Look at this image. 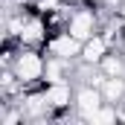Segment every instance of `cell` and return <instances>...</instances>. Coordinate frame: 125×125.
Listing matches in <instances>:
<instances>
[{
    "label": "cell",
    "mask_w": 125,
    "mask_h": 125,
    "mask_svg": "<svg viewBox=\"0 0 125 125\" xmlns=\"http://www.w3.org/2000/svg\"><path fill=\"white\" fill-rule=\"evenodd\" d=\"M15 76L23 82V93L29 90H41L47 82H44V70H47V52L41 47H21L15 61H12Z\"/></svg>",
    "instance_id": "cell-1"
},
{
    "label": "cell",
    "mask_w": 125,
    "mask_h": 125,
    "mask_svg": "<svg viewBox=\"0 0 125 125\" xmlns=\"http://www.w3.org/2000/svg\"><path fill=\"white\" fill-rule=\"evenodd\" d=\"M82 44L84 41H79L76 35H70V32H52L50 38H47V44H44V52L47 55H58V58H67V61H76L79 55H82Z\"/></svg>",
    "instance_id": "cell-2"
},
{
    "label": "cell",
    "mask_w": 125,
    "mask_h": 125,
    "mask_svg": "<svg viewBox=\"0 0 125 125\" xmlns=\"http://www.w3.org/2000/svg\"><path fill=\"white\" fill-rule=\"evenodd\" d=\"M102 105H105L102 87H96V84H76V111H79L82 122H87Z\"/></svg>",
    "instance_id": "cell-3"
},
{
    "label": "cell",
    "mask_w": 125,
    "mask_h": 125,
    "mask_svg": "<svg viewBox=\"0 0 125 125\" xmlns=\"http://www.w3.org/2000/svg\"><path fill=\"white\" fill-rule=\"evenodd\" d=\"M44 93H47V102L52 105V111H67V108H76V84H73L70 79L44 84Z\"/></svg>",
    "instance_id": "cell-4"
},
{
    "label": "cell",
    "mask_w": 125,
    "mask_h": 125,
    "mask_svg": "<svg viewBox=\"0 0 125 125\" xmlns=\"http://www.w3.org/2000/svg\"><path fill=\"white\" fill-rule=\"evenodd\" d=\"M111 50H114V47L108 44V38H105L102 32H96L93 38H87V41L82 44V55H79V58L87 61V64H102V58H105Z\"/></svg>",
    "instance_id": "cell-5"
},
{
    "label": "cell",
    "mask_w": 125,
    "mask_h": 125,
    "mask_svg": "<svg viewBox=\"0 0 125 125\" xmlns=\"http://www.w3.org/2000/svg\"><path fill=\"white\" fill-rule=\"evenodd\" d=\"M102 96L111 105H122L125 102V76H105L102 82Z\"/></svg>",
    "instance_id": "cell-6"
},
{
    "label": "cell",
    "mask_w": 125,
    "mask_h": 125,
    "mask_svg": "<svg viewBox=\"0 0 125 125\" xmlns=\"http://www.w3.org/2000/svg\"><path fill=\"white\" fill-rule=\"evenodd\" d=\"M102 73L105 76H125V55L119 52V50H111L105 58H102Z\"/></svg>",
    "instance_id": "cell-7"
}]
</instances>
